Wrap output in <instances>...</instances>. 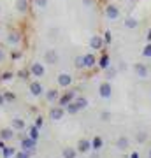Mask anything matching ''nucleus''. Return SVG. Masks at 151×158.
Wrapping results in <instances>:
<instances>
[{
  "label": "nucleus",
  "instance_id": "f03ea898",
  "mask_svg": "<svg viewBox=\"0 0 151 158\" xmlns=\"http://www.w3.org/2000/svg\"><path fill=\"white\" fill-rule=\"evenodd\" d=\"M104 14H106V18L107 19H111V21H114V19H118V18L121 16L120 9H118L114 4H107V6L104 7Z\"/></svg>",
  "mask_w": 151,
  "mask_h": 158
},
{
  "label": "nucleus",
  "instance_id": "f704fd0d",
  "mask_svg": "<svg viewBox=\"0 0 151 158\" xmlns=\"http://www.w3.org/2000/svg\"><path fill=\"white\" fill-rule=\"evenodd\" d=\"M111 119V113L109 111H102L100 113V121H109Z\"/></svg>",
  "mask_w": 151,
  "mask_h": 158
},
{
  "label": "nucleus",
  "instance_id": "6ab92c4d",
  "mask_svg": "<svg viewBox=\"0 0 151 158\" xmlns=\"http://www.w3.org/2000/svg\"><path fill=\"white\" fill-rule=\"evenodd\" d=\"M11 127H12L14 130H19V132H21V130H25V128H27V123H25V121H23L21 118H18V116H16V118H12Z\"/></svg>",
  "mask_w": 151,
  "mask_h": 158
},
{
  "label": "nucleus",
  "instance_id": "f8f14e48",
  "mask_svg": "<svg viewBox=\"0 0 151 158\" xmlns=\"http://www.w3.org/2000/svg\"><path fill=\"white\" fill-rule=\"evenodd\" d=\"M28 91H30V95L40 97L42 93H44V88H42V85H40L39 81H34V83H30V88H28Z\"/></svg>",
  "mask_w": 151,
  "mask_h": 158
},
{
  "label": "nucleus",
  "instance_id": "ea45409f",
  "mask_svg": "<svg viewBox=\"0 0 151 158\" xmlns=\"http://www.w3.org/2000/svg\"><path fill=\"white\" fill-rule=\"evenodd\" d=\"M4 60H6V53L0 49V62H4Z\"/></svg>",
  "mask_w": 151,
  "mask_h": 158
},
{
  "label": "nucleus",
  "instance_id": "412c9836",
  "mask_svg": "<svg viewBox=\"0 0 151 158\" xmlns=\"http://www.w3.org/2000/svg\"><path fill=\"white\" fill-rule=\"evenodd\" d=\"M62 156L63 158H78V149H76V148H70V146L63 148Z\"/></svg>",
  "mask_w": 151,
  "mask_h": 158
},
{
  "label": "nucleus",
  "instance_id": "dca6fc26",
  "mask_svg": "<svg viewBox=\"0 0 151 158\" xmlns=\"http://www.w3.org/2000/svg\"><path fill=\"white\" fill-rule=\"evenodd\" d=\"M0 139H2V141H12V139H14V128H2L0 130Z\"/></svg>",
  "mask_w": 151,
  "mask_h": 158
},
{
  "label": "nucleus",
  "instance_id": "7ed1b4c3",
  "mask_svg": "<svg viewBox=\"0 0 151 158\" xmlns=\"http://www.w3.org/2000/svg\"><path fill=\"white\" fill-rule=\"evenodd\" d=\"M99 95H100V98H104V100H107V98H111L112 95V86L109 81H104V83H100V86H99Z\"/></svg>",
  "mask_w": 151,
  "mask_h": 158
},
{
  "label": "nucleus",
  "instance_id": "09e8293b",
  "mask_svg": "<svg viewBox=\"0 0 151 158\" xmlns=\"http://www.w3.org/2000/svg\"><path fill=\"white\" fill-rule=\"evenodd\" d=\"M0 81H2V77H0Z\"/></svg>",
  "mask_w": 151,
  "mask_h": 158
},
{
  "label": "nucleus",
  "instance_id": "7c9ffc66",
  "mask_svg": "<svg viewBox=\"0 0 151 158\" xmlns=\"http://www.w3.org/2000/svg\"><path fill=\"white\" fill-rule=\"evenodd\" d=\"M142 56L146 58H151V42H148V44L142 48Z\"/></svg>",
  "mask_w": 151,
  "mask_h": 158
},
{
  "label": "nucleus",
  "instance_id": "c03bdc74",
  "mask_svg": "<svg viewBox=\"0 0 151 158\" xmlns=\"http://www.w3.org/2000/svg\"><path fill=\"white\" fill-rule=\"evenodd\" d=\"M90 158H100V156H99V153H91V155H90Z\"/></svg>",
  "mask_w": 151,
  "mask_h": 158
},
{
  "label": "nucleus",
  "instance_id": "de8ad7c7",
  "mask_svg": "<svg viewBox=\"0 0 151 158\" xmlns=\"http://www.w3.org/2000/svg\"><path fill=\"white\" fill-rule=\"evenodd\" d=\"M148 158H151V149H149V153H148Z\"/></svg>",
  "mask_w": 151,
  "mask_h": 158
},
{
  "label": "nucleus",
  "instance_id": "2f4dec72",
  "mask_svg": "<svg viewBox=\"0 0 151 158\" xmlns=\"http://www.w3.org/2000/svg\"><path fill=\"white\" fill-rule=\"evenodd\" d=\"M4 100L6 102H14L16 100V95H14L12 91H6V93H4Z\"/></svg>",
  "mask_w": 151,
  "mask_h": 158
},
{
  "label": "nucleus",
  "instance_id": "ddd939ff",
  "mask_svg": "<svg viewBox=\"0 0 151 158\" xmlns=\"http://www.w3.org/2000/svg\"><path fill=\"white\" fill-rule=\"evenodd\" d=\"M116 149L118 151H125V149H128V146H130V139L127 135H121V137H118L116 139Z\"/></svg>",
  "mask_w": 151,
  "mask_h": 158
},
{
  "label": "nucleus",
  "instance_id": "0eeeda50",
  "mask_svg": "<svg viewBox=\"0 0 151 158\" xmlns=\"http://www.w3.org/2000/svg\"><path fill=\"white\" fill-rule=\"evenodd\" d=\"M56 81H58V86L60 88H69V86L72 85V76L69 72H62V74H58Z\"/></svg>",
  "mask_w": 151,
  "mask_h": 158
},
{
  "label": "nucleus",
  "instance_id": "37998d69",
  "mask_svg": "<svg viewBox=\"0 0 151 158\" xmlns=\"http://www.w3.org/2000/svg\"><path fill=\"white\" fill-rule=\"evenodd\" d=\"M146 39H148V42H151V28L148 30V34H146Z\"/></svg>",
  "mask_w": 151,
  "mask_h": 158
},
{
  "label": "nucleus",
  "instance_id": "f3484780",
  "mask_svg": "<svg viewBox=\"0 0 151 158\" xmlns=\"http://www.w3.org/2000/svg\"><path fill=\"white\" fill-rule=\"evenodd\" d=\"M19 40H21V34H19V32H16V30L9 32V35H7V42H9V44L18 46L19 44Z\"/></svg>",
  "mask_w": 151,
  "mask_h": 158
},
{
  "label": "nucleus",
  "instance_id": "4be33fe9",
  "mask_svg": "<svg viewBox=\"0 0 151 158\" xmlns=\"http://www.w3.org/2000/svg\"><path fill=\"white\" fill-rule=\"evenodd\" d=\"M74 102H76V106L79 107V111H81V109H86L90 106L88 98H84V97H76V98H74Z\"/></svg>",
  "mask_w": 151,
  "mask_h": 158
},
{
  "label": "nucleus",
  "instance_id": "72a5a7b5",
  "mask_svg": "<svg viewBox=\"0 0 151 158\" xmlns=\"http://www.w3.org/2000/svg\"><path fill=\"white\" fill-rule=\"evenodd\" d=\"M12 76H14V74H12V72H9V70H6V72H2V74H0V77H2V81H11V79H12Z\"/></svg>",
  "mask_w": 151,
  "mask_h": 158
},
{
  "label": "nucleus",
  "instance_id": "cd10ccee",
  "mask_svg": "<svg viewBox=\"0 0 151 158\" xmlns=\"http://www.w3.org/2000/svg\"><path fill=\"white\" fill-rule=\"evenodd\" d=\"M116 74H118V70H116V69L109 67V69L106 70V79H107V81H111V79H114V77H116Z\"/></svg>",
  "mask_w": 151,
  "mask_h": 158
},
{
  "label": "nucleus",
  "instance_id": "49530a36",
  "mask_svg": "<svg viewBox=\"0 0 151 158\" xmlns=\"http://www.w3.org/2000/svg\"><path fill=\"white\" fill-rule=\"evenodd\" d=\"M4 146H6V141H2V139H0V149H2Z\"/></svg>",
  "mask_w": 151,
  "mask_h": 158
},
{
  "label": "nucleus",
  "instance_id": "c85d7f7f",
  "mask_svg": "<svg viewBox=\"0 0 151 158\" xmlns=\"http://www.w3.org/2000/svg\"><path fill=\"white\" fill-rule=\"evenodd\" d=\"M135 139H137V142H141V144H142V142H144L146 139H148V134H146L144 130H141V132H137V135H135Z\"/></svg>",
  "mask_w": 151,
  "mask_h": 158
},
{
  "label": "nucleus",
  "instance_id": "c756f323",
  "mask_svg": "<svg viewBox=\"0 0 151 158\" xmlns=\"http://www.w3.org/2000/svg\"><path fill=\"white\" fill-rule=\"evenodd\" d=\"M32 156V153L25 151V149H21V151H16L14 153V158H30Z\"/></svg>",
  "mask_w": 151,
  "mask_h": 158
},
{
  "label": "nucleus",
  "instance_id": "393cba45",
  "mask_svg": "<svg viewBox=\"0 0 151 158\" xmlns=\"http://www.w3.org/2000/svg\"><path fill=\"white\" fill-rule=\"evenodd\" d=\"M137 25H139V21H137L135 18H127V19H125V27H127V28H137Z\"/></svg>",
  "mask_w": 151,
  "mask_h": 158
},
{
  "label": "nucleus",
  "instance_id": "4c0bfd02",
  "mask_svg": "<svg viewBox=\"0 0 151 158\" xmlns=\"http://www.w3.org/2000/svg\"><path fill=\"white\" fill-rule=\"evenodd\" d=\"M128 158H141V155H139L137 151H132V155H130Z\"/></svg>",
  "mask_w": 151,
  "mask_h": 158
},
{
  "label": "nucleus",
  "instance_id": "4468645a",
  "mask_svg": "<svg viewBox=\"0 0 151 158\" xmlns=\"http://www.w3.org/2000/svg\"><path fill=\"white\" fill-rule=\"evenodd\" d=\"M83 62H84V69H93L97 65V56L93 53H88L83 56Z\"/></svg>",
  "mask_w": 151,
  "mask_h": 158
},
{
  "label": "nucleus",
  "instance_id": "a18cd8bd",
  "mask_svg": "<svg viewBox=\"0 0 151 158\" xmlns=\"http://www.w3.org/2000/svg\"><path fill=\"white\" fill-rule=\"evenodd\" d=\"M4 102H6V100H4V93H0V106H2Z\"/></svg>",
  "mask_w": 151,
  "mask_h": 158
},
{
  "label": "nucleus",
  "instance_id": "473e14b6",
  "mask_svg": "<svg viewBox=\"0 0 151 158\" xmlns=\"http://www.w3.org/2000/svg\"><path fill=\"white\" fill-rule=\"evenodd\" d=\"M74 65H76V69H84L83 56H76V60H74Z\"/></svg>",
  "mask_w": 151,
  "mask_h": 158
},
{
  "label": "nucleus",
  "instance_id": "1a4fd4ad",
  "mask_svg": "<svg viewBox=\"0 0 151 158\" xmlns=\"http://www.w3.org/2000/svg\"><path fill=\"white\" fill-rule=\"evenodd\" d=\"M104 44H106V42H104V37H100V35H91V37H90V48H91V49H102V48H104Z\"/></svg>",
  "mask_w": 151,
  "mask_h": 158
},
{
  "label": "nucleus",
  "instance_id": "39448f33",
  "mask_svg": "<svg viewBox=\"0 0 151 158\" xmlns=\"http://www.w3.org/2000/svg\"><path fill=\"white\" fill-rule=\"evenodd\" d=\"M134 72H135V76L137 77H141V79H146L148 76H149V69H148V65L146 63H135L134 65Z\"/></svg>",
  "mask_w": 151,
  "mask_h": 158
},
{
  "label": "nucleus",
  "instance_id": "a19ab883",
  "mask_svg": "<svg viewBox=\"0 0 151 158\" xmlns=\"http://www.w3.org/2000/svg\"><path fill=\"white\" fill-rule=\"evenodd\" d=\"M120 70H127V63H125V62L120 63Z\"/></svg>",
  "mask_w": 151,
  "mask_h": 158
},
{
  "label": "nucleus",
  "instance_id": "aec40b11",
  "mask_svg": "<svg viewBox=\"0 0 151 158\" xmlns=\"http://www.w3.org/2000/svg\"><path fill=\"white\" fill-rule=\"evenodd\" d=\"M58 97H60V91L56 90V88H51V90L46 91V100L48 102H56Z\"/></svg>",
  "mask_w": 151,
  "mask_h": 158
},
{
  "label": "nucleus",
  "instance_id": "2eb2a0df",
  "mask_svg": "<svg viewBox=\"0 0 151 158\" xmlns=\"http://www.w3.org/2000/svg\"><path fill=\"white\" fill-rule=\"evenodd\" d=\"M97 65H99L102 70H107V69L111 67V58H109V55H106V53H104V55L97 60Z\"/></svg>",
  "mask_w": 151,
  "mask_h": 158
},
{
  "label": "nucleus",
  "instance_id": "9b49d317",
  "mask_svg": "<svg viewBox=\"0 0 151 158\" xmlns=\"http://www.w3.org/2000/svg\"><path fill=\"white\" fill-rule=\"evenodd\" d=\"M74 98H76V93H74L72 90L67 91V93H63L62 97H58V106H62V107H65L69 102H72Z\"/></svg>",
  "mask_w": 151,
  "mask_h": 158
},
{
  "label": "nucleus",
  "instance_id": "bb28decb",
  "mask_svg": "<svg viewBox=\"0 0 151 158\" xmlns=\"http://www.w3.org/2000/svg\"><path fill=\"white\" fill-rule=\"evenodd\" d=\"M2 153H4V158H11V156H14V149L12 148H9V146H4L2 148Z\"/></svg>",
  "mask_w": 151,
  "mask_h": 158
},
{
  "label": "nucleus",
  "instance_id": "a211bd4d",
  "mask_svg": "<svg viewBox=\"0 0 151 158\" xmlns=\"http://www.w3.org/2000/svg\"><path fill=\"white\" fill-rule=\"evenodd\" d=\"M102 148H104V139H102L100 135H95L91 139V149H93V151H100Z\"/></svg>",
  "mask_w": 151,
  "mask_h": 158
},
{
  "label": "nucleus",
  "instance_id": "9d476101",
  "mask_svg": "<svg viewBox=\"0 0 151 158\" xmlns=\"http://www.w3.org/2000/svg\"><path fill=\"white\" fill-rule=\"evenodd\" d=\"M76 149H78V153H83V155L84 153H90V149H91V141H88V139H79Z\"/></svg>",
  "mask_w": 151,
  "mask_h": 158
},
{
  "label": "nucleus",
  "instance_id": "e433bc0d",
  "mask_svg": "<svg viewBox=\"0 0 151 158\" xmlns=\"http://www.w3.org/2000/svg\"><path fill=\"white\" fill-rule=\"evenodd\" d=\"M111 32H104V42H106V44H109V42H111Z\"/></svg>",
  "mask_w": 151,
  "mask_h": 158
},
{
  "label": "nucleus",
  "instance_id": "79ce46f5",
  "mask_svg": "<svg viewBox=\"0 0 151 158\" xmlns=\"http://www.w3.org/2000/svg\"><path fill=\"white\" fill-rule=\"evenodd\" d=\"M35 125H37V127H40V125H42V118H40V116L35 119Z\"/></svg>",
  "mask_w": 151,
  "mask_h": 158
},
{
  "label": "nucleus",
  "instance_id": "c9c22d12",
  "mask_svg": "<svg viewBox=\"0 0 151 158\" xmlns=\"http://www.w3.org/2000/svg\"><path fill=\"white\" fill-rule=\"evenodd\" d=\"M18 76H19L21 79H28V77H30V70H19Z\"/></svg>",
  "mask_w": 151,
  "mask_h": 158
},
{
  "label": "nucleus",
  "instance_id": "6e6552de",
  "mask_svg": "<svg viewBox=\"0 0 151 158\" xmlns=\"http://www.w3.org/2000/svg\"><path fill=\"white\" fill-rule=\"evenodd\" d=\"M44 60H46V63L55 65V63L60 60V55H58V51H56V49H48L44 53Z\"/></svg>",
  "mask_w": 151,
  "mask_h": 158
},
{
  "label": "nucleus",
  "instance_id": "20e7f679",
  "mask_svg": "<svg viewBox=\"0 0 151 158\" xmlns=\"http://www.w3.org/2000/svg\"><path fill=\"white\" fill-rule=\"evenodd\" d=\"M63 116H67V111H65V107H62V106H56V107L49 109V118L53 119V121H60Z\"/></svg>",
  "mask_w": 151,
  "mask_h": 158
},
{
  "label": "nucleus",
  "instance_id": "423d86ee",
  "mask_svg": "<svg viewBox=\"0 0 151 158\" xmlns=\"http://www.w3.org/2000/svg\"><path fill=\"white\" fill-rule=\"evenodd\" d=\"M30 74L32 76H35V77H42L46 74V67H44V63H40V62H34L32 65H30Z\"/></svg>",
  "mask_w": 151,
  "mask_h": 158
},
{
  "label": "nucleus",
  "instance_id": "f257e3e1",
  "mask_svg": "<svg viewBox=\"0 0 151 158\" xmlns=\"http://www.w3.org/2000/svg\"><path fill=\"white\" fill-rule=\"evenodd\" d=\"M19 144H21V149L35 155V149H37V141H35V139H32V137H23Z\"/></svg>",
  "mask_w": 151,
  "mask_h": 158
},
{
  "label": "nucleus",
  "instance_id": "58836bf2",
  "mask_svg": "<svg viewBox=\"0 0 151 158\" xmlns=\"http://www.w3.org/2000/svg\"><path fill=\"white\" fill-rule=\"evenodd\" d=\"M12 58H14V60H16V58H21V53H18V51H14V53H12Z\"/></svg>",
  "mask_w": 151,
  "mask_h": 158
},
{
  "label": "nucleus",
  "instance_id": "b1692460",
  "mask_svg": "<svg viewBox=\"0 0 151 158\" xmlns=\"http://www.w3.org/2000/svg\"><path fill=\"white\" fill-rule=\"evenodd\" d=\"M16 9L25 14V12L28 11V0H19V2H18V6H16Z\"/></svg>",
  "mask_w": 151,
  "mask_h": 158
},
{
  "label": "nucleus",
  "instance_id": "a878e982",
  "mask_svg": "<svg viewBox=\"0 0 151 158\" xmlns=\"http://www.w3.org/2000/svg\"><path fill=\"white\" fill-rule=\"evenodd\" d=\"M28 137H32V139H35V141L39 139V127H37V125H34L32 128L28 130Z\"/></svg>",
  "mask_w": 151,
  "mask_h": 158
},
{
  "label": "nucleus",
  "instance_id": "5701e85b",
  "mask_svg": "<svg viewBox=\"0 0 151 158\" xmlns=\"http://www.w3.org/2000/svg\"><path fill=\"white\" fill-rule=\"evenodd\" d=\"M65 111H67V114H78L79 113V107L76 106V102H69L67 106H65Z\"/></svg>",
  "mask_w": 151,
  "mask_h": 158
}]
</instances>
